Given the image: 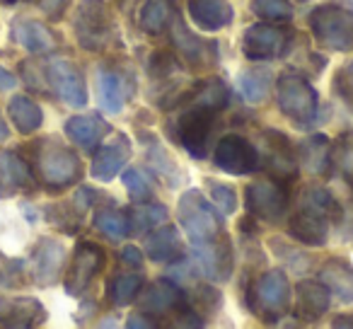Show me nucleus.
I'll list each match as a JSON object with an SVG mask.
<instances>
[{
	"label": "nucleus",
	"instance_id": "1",
	"mask_svg": "<svg viewBox=\"0 0 353 329\" xmlns=\"http://www.w3.org/2000/svg\"><path fill=\"white\" fill-rule=\"evenodd\" d=\"M228 85L223 80H208V83H199L196 92L189 97L192 107L179 117L176 121V133H179V143L194 155L196 160H203L208 152V143L213 136V126H216L218 112H223L228 104Z\"/></svg>",
	"mask_w": 353,
	"mask_h": 329
},
{
	"label": "nucleus",
	"instance_id": "2",
	"mask_svg": "<svg viewBox=\"0 0 353 329\" xmlns=\"http://www.w3.org/2000/svg\"><path fill=\"white\" fill-rule=\"evenodd\" d=\"M176 218H179V226H182V230L187 232L192 242L213 240V237L223 235V226H225L221 208L213 206L199 189H187L179 197Z\"/></svg>",
	"mask_w": 353,
	"mask_h": 329
},
{
	"label": "nucleus",
	"instance_id": "3",
	"mask_svg": "<svg viewBox=\"0 0 353 329\" xmlns=\"http://www.w3.org/2000/svg\"><path fill=\"white\" fill-rule=\"evenodd\" d=\"M37 170H39L41 182L51 192H61V189L75 184L83 172L80 157L68 146L54 141V138H46L37 148Z\"/></svg>",
	"mask_w": 353,
	"mask_h": 329
},
{
	"label": "nucleus",
	"instance_id": "4",
	"mask_svg": "<svg viewBox=\"0 0 353 329\" xmlns=\"http://www.w3.org/2000/svg\"><path fill=\"white\" fill-rule=\"evenodd\" d=\"M75 39L83 49L102 51L114 39V17L104 0H80L73 17Z\"/></svg>",
	"mask_w": 353,
	"mask_h": 329
},
{
	"label": "nucleus",
	"instance_id": "5",
	"mask_svg": "<svg viewBox=\"0 0 353 329\" xmlns=\"http://www.w3.org/2000/svg\"><path fill=\"white\" fill-rule=\"evenodd\" d=\"M279 109L298 128H307L314 123L319 112V94L312 85L300 75H281L276 83Z\"/></svg>",
	"mask_w": 353,
	"mask_h": 329
},
{
	"label": "nucleus",
	"instance_id": "6",
	"mask_svg": "<svg viewBox=\"0 0 353 329\" xmlns=\"http://www.w3.org/2000/svg\"><path fill=\"white\" fill-rule=\"evenodd\" d=\"M307 25L319 46L332 51L353 49V12L339 6H319L310 12Z\"/></svg>",
	"mask_w": 353,
	"mask_h": 329
},
{
	"label": "nucleus",
	"instance_id": "7",
	"mask_svg": "<svg viewBox=\"0 0 353 329\" xmlns=\"http://www.w3.org/2000/svg\"><path fill=\"white\" fill-rule=\"evenodd\" d=\"M252 310L264 322H279L285 317L290 308V281L281 269L266 271L261 279L254 281V288L250 293Z\"/></svg>",
	"mask_w": 353,
	"mask_h": 329
},
{
	"label": "nucleus",
	"instance_id": "8",
	"mask_svg": "<svg viewBox=\"0 0 353 329\" xmlns=\"http://www.w3.org/2000/svg\"><path fill=\"white\" fill-rule=\"evenodd\" d=\"M293 44V32L279 25H256L247 27L242 34V54L250 61H276L283 59Z\"/></svg>",
	"mask_w": 353,
	"mask_h": 329
},
{
	"label": "nucleus",
	"instance_id": "9",
	"mask_svg": "<svg viewBox=\"0 0 353 329\" xmlns=\"http://www.w3.org/2000/svg\"><path fill=\"white\" fill-rule=\"evenodd\" d=\"M192 257L196 269L211 281H228L232 276L235 257H232V245L225 235H218L213 240L192 242Z\"/></svg>",
	"mask_w": 353,
	"mask_h": 329
},
{
	"label": "nucleus",
	"instance_id": "10",
	"mask_svg": "<svg viewBox=\"0 0 353 329\" xmlns=\"http://www.w3.org/2000/svg\"><path fill=\"white\" fill-rule=\"evenodd\" d=\"M245 206L254 218L276 223L288 208V192L283 182H252L245 189Z\"/></svg>",
	"mask_w": 353,
	"mask_h": 329
},
{
	"label": "nucleus",
	"instance_id": "11",
	"mask_svg": "<svg viewBox=\"0 0 353 329\" xmlns=\"http://www.w3.org/2000/svg\"><path fill=\"white\" fill-rule=\"evenodd\" d=\"M213 160H216L218 170L240 177V175H250L259 168V150L247 138L230 133V136H223L218 141Z\"/></svg>",
	"mask_w": 353,
	"mask_h": 329
},
{
	"label": "nucleus",
	"instance_id": "12",
	"mask_svg": "<svg viewBox=\"0 0 353 329\" xmlns=\"http://www.w3.org/2000/svg\"><path fill=\"white\" fill-rule=\"evenodd\" d=\"M104 250L94 242H78L70 259V269L65 274V293L78 298L88 290V286L92 283L94 276L102 271L104 266Z\"/></svg>",
	"mask_w": 353,
	"mask_h": 329
},
{
	"label": "nucleus",
	"instance_id": "13",
	"mask_svg": "<svg viewBox=\"0 0 353 329\" xmlns=\"http://www.w3.org/2000/svg\"><path fill=\"white\" fill-rule=\"evenodd\" d=\"M46 78H49L54 92L59 94L61 102H65L73 109L88 107V85H85V75L75 63L65 59H56L46 66Z\"/></svg>",
	"mask_w": 353,
	"mask_h": 329
},
{
	"label": "nucleus",
	"instance_id": "14",
	"mask_svg": "<svg viewBox=\"0 0 353 329\" xmlns=\"http://www.w3.org/2000/svg\"><path fill=\"white\" fill-rule=\"evenodd\" d=\"M261 148H264V168L276 182H293L298 177V152L293 150L290 141L279 131L261 133Z\"/></svg>",
	"mask_w": 353,
	"mask_h": 329
},
{
	"label": "nucleus",
	"instance_id": "15",
	"mask_svg": "<svg viewBox=\"0 0 353 329\" xmlns=\"http://www.w3.org/2000/svg\"><path fill=\"white\" fill-rule=\"evenodd\" d=\"M46 308L32 295H8L0 298V324L10 329H30L46 322Z\"/></svg>",
	"mask_w": 353,
	"mask_h": 329
},
{
	"label": "nucleus",
	"instance_id": "16",
	"mask_svg": "<svg viewBox=\"0 0 353 329\" xmlns=\"http://www.w3.org/2000/svg\"><path fill=\"white\" fill-rule=\"evenodd\" d=\"M172 41H174L176 51L182 54V59L187 61L192 68H211L218 61V49L216 41H203L201 37H196L194 32H189L184 27V22L176 20L172 25Z\"/></svg>",
	"mask_w": 353,
	"mask_h": 329
},
{
	"label": "nucleus",
	"instance_id": "17",
	"mask_svg": "<svg viewBox=\"0 0 353 329\" xmlns=\"http://www.w3.org/2000/svg\"><path fill=\"white\" fill-rule=\"evenodd\" d=\"M329 223H332V218H327L324 213L300 203V211L288 223V232L300 245L324 247L329 240Z\"/></svg>",
	"mask_w": 353,
	"mask_h": 329
},
{
	"label": "nucleus",
	"instance_id": "18",
	"mask_svg": "<svg viewBox=\"0 0 353 329\" xmlns=\"http://www.w3.org/2000/svg\"><path fill=\"white\" fill-rule=\"evenodd\" d=\"M131 157V143L123 133H119L112 143L102 146L92 157V168H90V175H92L97 182H112L119 172L123 170V165Z\"/></svg>",
	"mask_w": 353,
	"mask_h": 329
},
{
	"label": "nucleus",
	"instance_id": "19",
	"mask_svg": "<svg viewBox=\"0 0 353 329\" xmlns=\"http://www.w3.org/2000/svg\"><path fill=\"white\" fill-rule=\"evenodd\" d=\"M65 264V247L54 237H41L39 245L32 255V266H34V281L39 286H51L61 276Z\"/></svg>",
	"mask_w": 353,
	"mask_h": 329
},
{
	"label": "nucleus",
	"instance_id": "20",
	"mask_svg": "<svg viewBox=\"0 0 353 329\" xmlns=\"http://www.w3.org/2000/svg\"><path fill=\"white\" fill-rule=\"evenodd\" d=\"M332 303V293L322 281H300L295 288V317L305 319V322H314L329 310Z\"/></svg>",
	"mask_w": 353,
	"mask_h": 329
},
{
	"label": "nucleus",
	"instance_id": "21",
	"mask_svg": "<svg viewBox=\"0 0 353 329\" xmlns=\"http://www.w3.org/2000/svg\"><path fill=\"white\" fill-rule=\"evenodd\" d=\"M184 305L187 295L170 279H157L141 298V310H145L148 315H167L172 310H182Z\"/></svg>",
	"mask_w": 353,
	"mask_h": 329
},
{
	"label": "nucleus",
	"instance_id": "22",
	"mask_svg": "<svg viewBox=\"0 0 353 329\" xmlns=\"http://www.w3.org/2000/svg\"><path fill=\"white\" fill-rule=\"evenodd\" d=\"M187 12L201 32L225 30L232 22V8L228 0H187Z\"/></svg>",
	"mask_w": 353,
	"mask_h": 329
},
{
	"label": "nucleus",
	"instance_id": "23",
	"mask_svg": "<svg viewBox=\"0 0 353 329\" xmlns=\"http://www.w3.org/2000/svg\"><path fill=\"white\" fill-rule=\"evenodd\" d=\"M319 281L339 303H353V266L343 257H332L319 266Z\"/></svg>",
	"mask_w": 353,
	"mask_h": 329
},
{
	"label": "nucleus",
	"instance_id": "24",
	"mask_svg": "<svg viewBox=\"0 0 353 329\" xmlns=\"http://www.w3.org/2000/svg\"><path fill=\"white\" fill-rule=\"evenodd\" d=\"M128 97V85L119 70L99 68L97 70V99L102 112L107 114H121L123 104Z\"/></svg>",
	"mask_w": 353,
	"mask_h": 329
},
{
	"label": "nucleus",
	"instance_id": "25",
	"mask_svg": "<svg viewBox=\"0 0 353 329\" xmlns=\"http://www.w3.org/2000/svg\"><path fill=\"white\" fill-rule=\"evenodd\" d=\"M63 131L75 146L85 148V150H92V148L109 133V126L97 114H78V117H70L68 121L63 123Z\"/></svg>",
	"mask_w": 353,
	"mask_h": 329
},
{
	"label": "nucleus",
	"instance_id": "26",
	"mask_svg": "<svg viewBox=\"0 0 353 329\" xmlns=\"http://www.w3.org/2000/svg\"><path fill=\"white\" fill-rule=\"evenodd\" d=\"M12 39L27 49L30 54H49L56 49V37L49 32V27H44L41 22L30 20V17H20L12 25Z\"/></svg>",
	"mask_w": 353,
	"mask_h": 329
},
{
	"label": "nucleus",
	"instance_id": "27",
	"mask_svg": "<svg viewBox=\"0 0 353 329\" xmlns=\"http://www.w3.org/2000/svg\"><path fill=\"white\" fill-rule=\"evenodd\" d=\"M145 255L152 261H162V264H172V261L184 259V242L182 235L174 226L160 228L145 240Z\"/></svg>",
	"mask_w": 353,
	"mask_h": 329
},
{
	"label": "nucleus",
	"instance_id": "28",
	"mask_svg": "<svg viewBox=\"0 0 353 329\" xmlns=\"http://www.w3.org/2000/svg\"><path fill=\"white\" fill-rule=\"evenodd\" d=\"M8 117L15 123L17 131L25 133V136L39 131L41 123H44V112H41V107L32 97H27V94H15V97L10 99V104H8Z\"/></svg>",
	"mask_w": 353,
	"mask_h": 329
},
{
	"label": "nucleus",
	"instance_id": "29",
	"mask_svg": "<svg viewBox=\"0 0 353 329\" xmlns=\"http://www.w3.org/2000/svg\"><path fill=\"white\" fill-rule=\"evenodd\" d=\"M300 160L312 175H327L332 168V141L324 133L305 138L300 146Z\"/></svg>",
	"mask_w": 353,
	"mask_h": 329
},
{
	"label": "nucleus",
	"instance_id": "30",
	"mask_svg": "<svg viewBox=\"0 0 353 329\" xmlns=\"http://www.w3.org/2000/svg\"><path fill=\"white\" fill-rule=\"evenodd\" d=\"M174 17V3L172 0H143L138 10V25L148 34H162Z\"/></svg>",
	"mask_w": 353,
	"mask_h": 329
},
{
	"label": "nucleus",
	"instance_id": "31",
	"mask_svg": "<svg viewBox=\"0 0 353 329\" xmlns=\"http://www.w3.org/2000/svg\"><path fill=\"white\" fill-rule=\"evenodd\" d=\"M0 182L10 189H25L32 184V170L17 152H0Z\"/></svg>",
	"mask_w": 353,
	"mask_h": 329
},
{
	"label": "nucleus",
	"instance_id": "32",
	"mask_svg": "<svg viewBox=\"0 0 353 329\" xmlns=\"http://www.w3.org/2000/svg\"><path fill=\"white\" fill-rule=\"evenodd\" d=\"M128 216V226L133 232H148L152 228L162 226V221L167 218V208L162 203H150V201H138Z\"/></svg>",
	"mask_w": 353,
	"mask_h": 329
},
{
	"label": "nucleus",
	"instance_id": "33",
	"mask_svg": "<svg viewBox=\"0 0 353 329\" xmlns=\"http://www.w3.org/2000/svg\"><path fill=\"white\" fill-rule=\"evenodd\" d=\"M143 288V276L141 274H119L109 281V300H112L117 308H123V305H131L133 300L138 298Z\"/></svg>",
	"mask_w": 353,
	"mask_h": 329
},
{
	"label": "nucleus",
	"instance_id": "34",
	"mask_svg": "<svg viewBox=\"0 0 353 329\" xmlns=\"http://www.w3.org/2000/svg\"><path fill=\"white\" fill-rule=\"evenodd\" d=\"M94 228L114 242H121L123 237L131 232L128 216L121 211H117V208H99V211L94 213Z\"/></svg>",
	"mask_w": 353,
	"mask_h": 329
},
{
	"label": "nucleus",
	"instance_id": "35",
	"mask_svg": "<svg viewBox=\"0 0 353 329\" xmlns=\"http://www.w3.org/2000/svg\"><path fill=\"white\" fill-rule=\"evenodd\" d=\"M269 85H271V75L269 70H247V73L240 75V90L250 102H261L269 92Z\"/></svg>",
	"mask_w": 353,
	"mask_h": 329
},
{
	"label": "nucleus",
	"instance_id": "36",
	"mask_svg": "<svg viewBox=\"0 0 353 329\" xmlns=\"http://www.w3.org/2000/svg\"><path fill=\"white\" fill-rule=\"evenodd\" d=\"M300 203H303V206L314 208V211H319V213H324L327 218H339V213H341V208H339L334 194L324 187H310L307 192L303 194V201Z\"/></svg>",
	"mask_w": 353,
	"mask_h": 329
},
{
	"label": "nucleus",
	"instance_id": "37",
	"mask_svg": "<svg viewBox=\"0 0 353 329\" xmlns=\"http://www.w3.org/2000/svg\"><path fill=\"white\" fill-rule=\"evenodd\" d=\"M252 12L261 20L269 22H285L293 17V6L290 0H254L252 3Z\"/></svg>",
	"mask_w": 353,
	"mask_h": 329
},
{
	"label": "nucleus",
	"instance_id": "38",
	"mask_svg": "<svg viewBox=\"0 0 353 329\" xmlns=\"http://www.w3.org/2000/svg\"><path fill=\"white\" fill-rule=\"evenodd\" d=\"M187 303L196 310L199 315H213L223 305V295L211 286H196L192 293V298H187Z\"/></svg>",
	"mask_w": 353,
	"mask_h": 329
},
{
	"label": "nucleus",
	"instance_id": "39",
	"mask_svg": "<svg viewBox=\"0 0 353 329\" xmlns=\"http://www.w3.org/2000/svg\"><path fill=\"white\" fill-rule=\"evenodd\" d=\"M123 187H126L128 197L133 201H150L155 189H152L150 179L141 172V170H126L123 172Z\"/></svg>",
	"mask_w": 353,
	"mask_h": 329
},
{
	"label": "nucleus",
	"instance_id": "40",
	"mask_svg": "<svg viewBox=\"0 0 353 329\" xmlns=\"http://www.w3.org/2000/svg\"><path fill=\"white\" fill-rule=\"evenodd\" d=\"M208 187H211V199L223 213H235L237 211V194L235 189L225 187V184H218L213 179H208Z\"/></svg>",
	"mask_w": 353,
	"mask_h": 329
},
{
	"label": "nucleus",
	"instance_id": "41",
	"mask_svg": "<svg viewBox=\"0 0 353 329\" xmlns=\"http://www.w3.org/2000/svg\"><path fill=\"white\" fill-rule=\"evenodd\" d=\"M148 70H150V75H155V78H167V75L176 70V61L172 59L170 54H162V51H157V54L150 59Z\"/></svg>",
	"mask_w": 353,
	"mask_h": 329
},
{
	"label": "nucleus",
	"instance_id": "42",
	"mask_svg": "<svg viewBox=\"0 0 353 329\" xmlns=\"http://www.w3.org/2000/svg\"><path fill=\"white\" fill-rule=\"evenodd\" d=\"M150 162H152V168L157 170V175H160V177H165V179H170L172 175L176 172V168L172 165V160L167 157V152L162 150V148H157V146L150 150Z\"/></svg>",
	"mask_w": 353,
	"mask_h": 329
},
{
	"label": "nucleus",
	"instance_id": "43",
	"mask_svg": "<svg viewBox=\"0 0 353 329\" xmlns=\"http://www.w3.org/2000/svg\"><path fill=\"white\" fill-rule=\"evenodd\" d=\"M334 88L343 94L346 99H353V61L334 78Z\"/></svg>",
	"mask_w": 353,
	"mask_h": 329
},
{
	"label": "nucleus",
	"instance_id": "44",
	"mask_svg": "<svg viewBox=\"0 0 353 329\" xmlns=\"http://www.w3.org/2000/svg\"><path fill=\"white\" fill-rule=\"evenodd\" d=\"M121 261L126 266H131V269H141L143 266V252L138 250V247H123L121 250Z\"/></svg>",
	"mask_w": 353,
	"mask_h": 329
},
{
	"label": "nucleus",
	"instance_id": "45",
	"mask_svg": "<svg viewBox=\"0 0 353 329\" xmlns=\"http://www.w3.org/2000/svg\"><path fill=\"white\" fill-rule=\"evenodd\" d=\"M15 269H20V264H15V261L6 259V257L0 255V286H6L8 283L6 279H12V276H15Z\"/></svg>",
	"mask_w": 353,
	"mask_h": 329
},
{
	"label": "nucleus",
	"instance_id": "46",
	"mask_svg": "<svg viewBox=\"0 0 353 329\" xmlns=\"http://www.w3.org/2000/svg\"><path fill=\"white\" fill-rule=\"evenodd\" d=\"M65 6H68V0H46L44 10H46V15H49L51 20H59V17L63 15Z\"/></svg>",
	"mask_w": 353,
	"mask_h": 329
},
{
	"label": "nucleus",
	"instance_id": "47",
	"mask_svg": "<svg viewBox=\"0 0 353 329\" xmlns=\"http://www.w3.org/2000/svg\"><path fill=\"white\" fill-rule=\"evenodd\" d=\"M17 85V78L10 73V70H6L3 66H0V92H8V90H12Z\"/></svg>",
	"mask_w": 353,
	"mask_h": 329
},
{
	"label": "nucleus",
	"instance_id": "48",
	"mask_svg": "<svg viewBox=\"0 0 353 329\" xmlns=\"http://www.w3.org/2000/svg\"><path fill=\"white\" fill-rule=\"evenodd\" d=\"M126 327H131V329H141V327L150 329V327H155V322H152V319H148L145 315H131V317L126 319Z\"/></svg>",
	"mask_w": 353,
	"mask_h": 329
},
{
	"label": "nucleus",
	"instance_id": "49",
	"mask_svg": "<svg viewBox=\"0 0 353 329\" xmlns=\"http://www.w3.org/2000/svg\"><path fill=\"white\" fill-rule=\"evenodd\" d=\"M332 327H343V329H353V312H343L336 315L332 319Z\"/></svg>",
	"mask_w": 353,
	"mask_h": 329
},
{
	"label": "nucleus",
	"instance_id": "50",
	"mask_svg": "<svg viewBox=\"0 0 353 329\" xmlns=\"http://www.w3.org/2000/svg\"><path fill=\"white\" fill-rule=\"evenodd\" d=\"M8 136H10V128H8V123L3 121V117H0V143L6 141Z\"/></svg>",
	"mask_w": 353,
	"mask_h": 329
},
{
	"label": "nucleus",
	"instance_id": "51",
	"mask_svg": "<svg viewBox=\"0 0 353 329\" xmlns=\"http://www.w3.org/2000/svg\"><path fill=\"white\" fill-rule=\"evenodd\" d=\"M3 6H12V3H17V0H0Z\"/></svg>",
	"mask_w": 353,
	"mask_h": 329
},
{
	"label": "nucleus",
	"instance_id": "52",
	"mask_svg": "<svg viewBox=\"0 0 353 329\" xmlns=\"http://www.w3.org/2000/svg\"><path fill=\"white\" fill-rule=\"evenodd\" d=\"M348 3H351V6H353V0H348Z\"/></svg>",
	"mask_w": 353,
	"mask_h": 329
}]
</instances>
